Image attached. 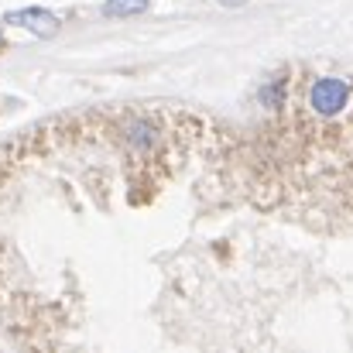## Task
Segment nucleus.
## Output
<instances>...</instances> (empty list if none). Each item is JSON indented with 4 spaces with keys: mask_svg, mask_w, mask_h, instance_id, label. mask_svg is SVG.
Segmentation results:
<instances>
[{
    "mask_svg": "<svg viewBox=\"0 0 353 353\" xmlns=\"http://www.w3.org/2000/svg\"><path fill=\"white\" fill-rule=\"evenodd\" d=\"M220 3H230V7H234V3H243V0H220Z\"/></svg>",
    "mask_w": 353,
    "mask_h": 353,
    "instance_id": "obj_4",
    "label": "nucleus"
},
{
    "mask_svg": "<svg viewBox=\"0 0 353 353\" xmlns=\"http://www.w3.org/2000/svg\"><path fill=\"white\" fill-rule=\"evenodd\" d=\"M347 100H350V86H347L343 79H333V76L316 79L312 90H309V107H312L316 114H323V117L340 114V110L347 107Z\"/></svg>",
    "mask_w": 353,
    "mask_h": 353,
    "instance_id": "obj_1",
    "label": "nucleus"
},
{
    "mask_svg": "<svg viewBox=\"0 0 353 353\" xmlns=\"http://www.w3.org/2000/svg\"><path fill=\"white\" fill-rule=\"evenodd\" d=\"M3 24H14V28H28L31 34L38 38H55L59 34V17L45 7H24V10H10L3 17Z\"/></svg>",
    "mask_w": 353,
    "mask_h": 353,
    "instance_id": "obj_2",
    "label": "nucleus"
},
{
    "mask_svg": "<svg viewBox=\"0 0 353 353\" xmlns=\"http://www.w3.org/2000/svg\"><path fill=\"white\" fill-rule=\"evenodd\" d=\"M144 7H148V0H107L103 14L107 17H130V14H141Z\"/></svg>",
    "mask_w": 353,
    "mask_h": 353,
    "instance_id": "obj_3",
    "label": "nucleus"
}]
</instances>
